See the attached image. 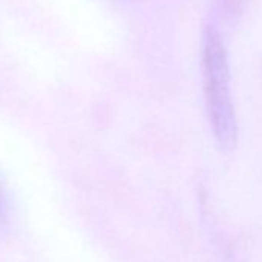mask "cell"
Instances as JSON below:
<instances>
[{
  "instance_id": "7a4b0ae2",
  "label": "cell",
  "mask_w": 262,
  "mask_h": 262,
  "mask_svg": "<svg viewBox=\"0 0 262 262\" xmlns=\"http://www.w3.org/2000/svg\"><path fill=\"white\" fill-rule=\"evenodd\" d=\"M10 219V207H8V199L4 191V187L0 184V228H4L8 224Z\"/></svg>"
},
{
  "instance_id": "6da1fadb",
  "label": "cell",
  "mask_w": 262,
  "mask_h": 262,
  "mask_svg": "<svg viewBox=\"0 0 262 262\" xmlns=\"http://www.w3.org/2000/svg\"><path fill=\"white\" fill-rule=\"evenodd\" d=\"M202 74L213 135L222 148H233L237 139L236 111L230 86L228 56L221 34L208 27L202 40Z\"/></svg>"
}]
</instances>
